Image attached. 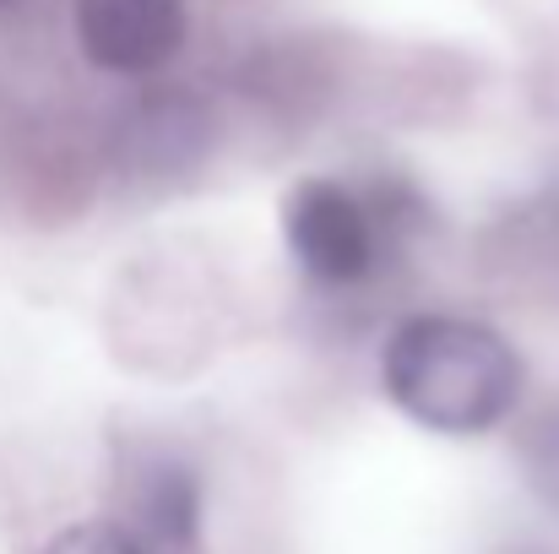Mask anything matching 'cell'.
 <instances>
[{"mask_svg": "<svg viewBox=\"0 0 559 554\" xmlns=\"http://www.w3.org/2000/svg\"><path fill=\"white\" fill-rule=\"evenodd\" d=\"M120 528L147 554L201 550V479L180 451L142 446L120 473Z\"/></svg>", "mask_w": 559, "mask_h": 554, "instance_id": "3", "label": "cell"}, {"mask_svg": "<svg viewBox=\"0 0 559 554\" xmlns=\"http://www.w3.org/2000/svg\"><path fill=\"white\" fill-rule=\"evenodd\" d=\"M44 554H147L120 522H98V517H87V522H71V528H60Z\"/></svg>", "mask_w": 559, "mask_h": 554, "instance_id": "6", "label": "cell"}, {"mask_svg": "<svg viewBox=\"0 0 559 554\" xmlns=\"http://www.w3.org/2000/svg\"><path fill=\"white\" fill-rule=\"evenodd\" d=\"M391 402L435 435H484L522 397L516 349L467 316H407L380 354Z\"/></svg>", "mask_w": 559, "mask_h": 554, "instance_id": "1", "label": "cell"}, {"mask_svg": "<svg viewBox=\"0 0 559 554\" xmlns=\"http://www.w3.org/2000/svg\"><path fill=\"white\" fill-rule=\"evenodd\" d=\"M549 217H555V228H559V190L549 196Z\"/></svg>", "mask_w": 559, "mask_h": 554, "instance_id": "7", "label": "cell"}, {"mask_svg": "<svg viewBox=\"0 0 559 554\" xmlns=\"http://www.w3.org/2000/svg\"><path fill=\"white\" fill-rule=\"evenodd\" d=\"M186 0H76L82 55L115 76H147L186 44Z\"/></svg>", "mask_w": 559, "mask_h": 554, "instance_id": "4", "label": "cell"}, {"mask_svg": "<svg viewBox=\"0 0 559 554\" xmlns=\"http://www.w3.org/2000/svg\"><path fill=\"white\" fill-rule=\"evenodd\" d=\"M516 451H522L527 484H533V490H538V495L559 511V402L538 408V413L527 419V429H522Z\"/></svg>", "mask_w": 559, "mask_h": 554, "instance_id": "5", "label": "cell"}, {"mask_svg": "<svg viewBox=\"0 0 559 554\" xmlns=\"http://www.w3.org/2000/svg\"><path fill=\"white\" fill-rule=\"evenodd\" d=\"M511 554H538V550H511Z\"/></svg>", "mask_w": 559, "mask_h": 554, "instance_id": "9", "label": "cell"}, {"mask_svg": "<svg viewBox=\"0 0 559 554\" xmlns=\"http://www.w3.org/2000/svg\"><path fill=\"white\" fill-rule=\"evenodd\" d=\"M16 5H22V0H0V16H11V11H16Z\"/></svg>", "mask_w": 559, "mask_h": 554, "instance_id": "8", "label": "cell"}, {"mask_svg": "<svg viewBox=\"0 0 559 554\" xmlns=\"http://www.w3.org/2000/svg\"><path fill=\"white\" fill-rule=\"evenodd\" d=\"M396 228V190H365L348 180H299L283 201V234L294 261L326 283L354 288L365 283L385 250V234Z\"/></svg>", "mask_w": 559, "mask_h": 554, "instance_id": "2", "label": "cell"}]
</instances>
